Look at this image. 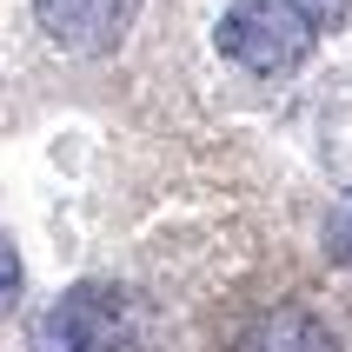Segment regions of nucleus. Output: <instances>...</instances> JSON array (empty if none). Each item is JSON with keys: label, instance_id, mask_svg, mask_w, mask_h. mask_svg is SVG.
I'll list each match as a JSON object with an SVG mask.
<instances>
[{"label": "nucleus", "instance_id": "f257e3e1", "mask_svg": "<svg viewBox=\"0 0 352 352\" xmlns=\"http://www.w3.org/2000/svg\"><path fill=\"white\" fill-rule=\"evenodd\" d=\"M213 40H219V54L233 60V67H246V74H259V80H273V74L306 67L319 27L299 14L293 0H233V7L219 14Z\"/></svg>", "mask_w": 352, "mask_h": 352}, {"label": "nucleus", "instance_id": "f03ea898", "mask_svg": "<svg viewBox=\"0 0 352 352\" xmlns=\"http://www.w3.org/2000/svg\"><path fill=\"white\" fill-rule=\"evenodd\" d=\"M126 339H133V299L100 279L67 286L34 326V352H120Z\"/></svg>", "mask_w": 352, "mask_h": 352}, {"label": "nucleus", "instance_id": "7ed1b4c3", "mask_svg": "<svg viewBox=\"0 0 352 352\" xmlns=\"http://www.w3.org/2000/svg\"><path fill=\"white\" fill-rule=\"evenodd\" d=\"M146 0H34L40 34L74 60H107L120 40L133 34V20Z\"/></svg>", "mask_w": 352, "mask_h": 352}, {"label": "nucleus", "instance_id": "20e7f679", "mask_svg": "<svg viewBox=\"0 0 352 352\" xmlns=\"http://www.w3.org/2000/svg\"><path fill=\"white\" fill-rule=\"evenodd\" d=\"M233 352H339L333 326L306 306H273V313H259L246 333H239Z\"/></svg>", "mask_w": 352, "mask_h": 352}, {"label": "nucleus", "instance_id": "39448f33", "mask_svg": "<svg viewBox=\"0 0 352 352\" xmlns=\"http://www.w3.org/2000/svg\"><path fill=\"white\" fill-rule=\"evenodd\" d=\"M20 306V253H14V239L0 233V319Z\"/></svg>", "mask_w": 352, "mask_h": 352}, {"label": "nucleus", "instance_id": "423d86ee", "mask_svg": "<svg viewBox=\"0 0 352 352\" xmlns=\"http://www.w3.org/2000/svg\"><path fill=\"white\" fill-rule=\"evenodd\" d=\"M299 14L313 20L319 34H333V27H346V14H352V0H293Z\"/></svg>", "mask_w": 352, "mask_h": 352}, {"label": "nucleus", "instance_id": "0eeeda50", "mask_svg": "<svg viewBox=\"0 0 352 352\" xmlns=\"http://www.w3.org/2000/svg\"><path fill=\"white\" fill-rule=\"evenodd\" d=\"M333 253H339V259L352 266V206H346V213L333 219Z\"/></svg>", "mask_w": 352, "mask_h": 352}]
</instances>
